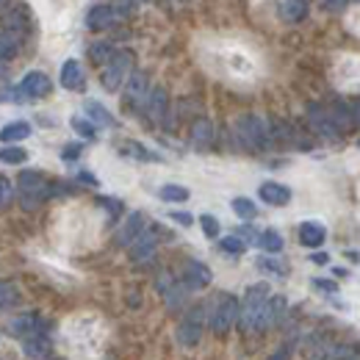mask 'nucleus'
<instances>
[{
  "instance_id": "4c0bfd02",
  "label": "nucleus",
  "mask_w": 360,
  "mask_h": 360,
  "mask_svg": "<svg viewBox=\"0 0 360 360\" xmlns=\"http://www.w3.org/2000/svg\"><path fill=\"white\" fill-rule=\"evenodd\" d=\"M11 197H14V183L6 175H0V208H6L11 202Z\"/></svg>"
},
{
  "instance_id": "49530a36",
  "label": "nucleus",
  "mask_w": 360,
  "mask_h": 360,
  "mask_svg": "<svg viewBox=\"0 0 360 360\" xmlns=\"http://www.w3.org/2000/svg\"><path fill=\"white\" fill-rule=\"evenodd\" d=\"M8 75V67H6V61H0V81Z\"/></svg>"
},
{
  "instance_id": "f8f14e48",
  "label": "nucleus",
  "mask_w": 360,
  "mask_h": 360,
  "mask_svg": "<svg viewBox=\"0 0 360 360\" xmlns=\"http://www.w3.org/2000/svg\"><path fill=\"white\" fill-rule=\"evenodd\" d=\"M158 291L164 294V300H167L169 311L183 308V302H186V285L178 283L169 271H161V274H158Z\"/></svg>"
},
{
  "instance_id": "f704fd0d",
  "label": "nucleus",
  "mask_w": 360,
  "mask_h": 360,
  "mask_svg": "<svg viewBox=\"0 0 360 360\" xmlns=\"http://www.w3.org/2000/svg\"><path fill=\"white\" fill-rule=\"evenodd\" d=\"M258 269L261 271H269L274 277H285L288 274V264H283V261H277V258H258Z\"/></svg>"
},
{
  "instance_id": "4468645a",
  "label": "nucleus",
  "mask_w": 360,
  "mask_h": 360,
  "mask_svg": "<svg viewBox=\"0 0 360 360\" xmlns=\"http://www.w3.org/2000/svg\"><path fill=\"white\" fill-rule=\"evenodd\" d=\"M144 227H147V219H144V214H141V211L128 214V219L122 222L120 233H117V244H120V247H131L136 238L144 233Z\"/></svg>"
},
{
  "instance_id": "2eb2a0df",
  "label": "nucleus",
  "mask_w": 360,
  "mask_h": 360,
  "mask_svg": "<svg viewBox=\"0 0 360 360\" xmlns=\"http://www.w3.org/2000/svg\"><path fill=\"white\" fill-rule=\"evenodd\" d=\"M8 333L22 341V338H28V335H34V333H47V324L37 314H22L8 324Z\"/></svg>"
},
{
  "instance_id": "de8ad7c7",
  "label": "nucleus",
  "mask_w": 360,
  "mask_h": 360,
  "mask_svg": "<svg viewBox=\"0 0 360 360\" xmlns=\"http://www.w3.org/2000/svg\"><path fill=\"white\" fill-rule=\"evenodd\" d=\"M117 3H128V6H136V3H144V0H117Z\"/></svg>"
},
{
  "instance_id": "f3484780",
  "label": "nucleus",
  "mask_w": 360,
  "mask_h": 360,
  "mask_svg": "<svg viewBox=\"0 0 360 360\" xmlns=\"http://www.w3.org/2000/svg\"><path fill=\"white\" fill-rule=\"evenodd\" d=\"M167 105H169L167 91L161 89V86H155V89H150V97H147V103H144V117L158 125V122H164V117H167Z\"/></svg>"
},
{
  "instance_id": "c9c22d12",
  "label": "nucleus",
  "mask_w": 360,
  "mask_h": 360,
  "mask_svg": "<svg viewBox=\"0 0 360 360\" xmlns=\"http://www.w3.org/2000/svg\"><path fill=\"white\" fill-rule=\"evenodd\" d=\"M70 125H72V131L81 136V139H94V136H97V128H94V122H91V120L72 117V120H70Z\"/></svg>"
},
{
  "instance_id": "ddd939ff",
  "label": "nucleus",
  "mask_w": 360,
  "mask_h": 360,
  "mask_svg": "<svg viewBox=\"0 0 360 360\" xmlns=\"http://www.w3.org/2000/svg\"><path fill=\"white\" fill-rule=\"evenodd\" d=\"M308 117H311V125L316 128V134L324 136V139H330V141H335L341 131H338V125H335V120H333V114L330 111H324L321 105H311L308 108Z\"/></svg>"
},
{
  "instance_id": "412c9836",
  "label": "nucleus",
  "mask_w": 360,
  "mask_h": 360,
  "mask_svg": "<svg viewBox=\"0 0 360 360\" xmlns=\"http://www.w3.org/2000/svg\"><path fill=\"white\" fill-rule=\"evenodd\" d=\"M61 86L70 91L84 89V70H81V64L75 58L64 61V67H61Z\"/></svg>"
},
{
  "instance_id": "f03ea898",
  "label": "nucleus",
  "mask_w": 360,
  "mask_h": 360,
  "mask_svg": "<svg viewBox=\"0 0 360 360\" xmlns=\"http://www.w3.org/2000/svg\"><path fill=\"white\" fill-rule=\"evenodd\" d=\"M238 311H241V302L227 294V291H219L211 305H208V327L217 333V335H227L233 330V324L238 321Z\"/></svg>"
},
{
  "instance_id": "79ce46f5",
  "label": "nucleus",
  "mask_w": 360,
  "mask_h": 360,
  "mask_svg": "<svg viewBox=\"0 0 360 360\" xmlns=\"http://www.w3.org/2000/svg\"><path fill=\"white\" fill-rule=\"evenodd\" d=\"M67 161H72V158H78L81 155V144H70V147H64V153H61Z\"/></svg>"
},
{
  "instance_id": "c85d7f7f",
  "label": "nucleus",
  "mask_w": 360,
  "mask_h": 360,
  "mask_svg": "<svg viewBox=\"0 0 360 360\" xmlns=\"http://www.w3.org/2000/svg\"><path fill=\"white\" fill-rule=\"evenodd\" d=\"M158 197L164 202H186L188 200V188L186 186H178V183H167L158 188Z\"/></svg>"
},
{
  "instance_id": "a878e982",
  "label": "nucleus",
  "mask_w": 360,
  "mask_h": 360,
  "mask_svg": "<svg viewBox=\"0 0 360 360\" xmlns=\"http://www.w3.org/2000/svg\"><path fill=\"white\" fill-rule=\"evenodd\" d=\"M28 136H31V125L22 122V120H17V122H8V125L0 131V141H3V144H14V141H22V139H28Z\"/></svg>"
},
{
  "instance_id": "bb28decb",
  "label": "nucleus",
  "mask_w": 360,
  "mask_h": 360,
  "mask_svg": "<svg viewBox=\"0 0 360 360\" xmlns=\"http://www.w3.org/2000/svg\"><path fill=\"white\" fill-rule=\"evenodd\" d=\"M120 153L122 155H128V158H136V161H158V155L155 153H150L144 144H139V141H122V147H120Z\"/></svg>"
},
{
  "instance_id": "c756f323",
  "label": "nucleus",
  "mask_w": 360,
  "mask_h": 360,
  "mask_svg": "<svg viewBox=\"0 0 360 360\" xmlns=\"http://www.w3.org/2000/svg\"><path fill=\"white\" fill-rule=\"evenodd\" d=\"M14 305H20V291H17V285L8 283V280H0V311L14 308Z\"/></svg>"
},
{
  "instance_id": "7c9ffc66",
  "label": "nucleus",
  "mask_w": 360,
  "mask_h": 360,
  "mask_svg": "<svg viewBox=\"0 0 360 360\" xmlns=\"http://www.w3.org/2000/svg\"><path fill=\"white\" fill-rule=\"evenodd\" d=\"M114 53H117V50H114V45H108V42H94V45L89 47V58L94 64H100V67H105Z\"/></svg>"
},
{
  "instance_id": "1a4fd4ad",
  "label": "nucleus",
  "mask_w": 360,
  "mask_h": 360,
  "mask_svg": "<svg viewBox=\"0 0 360 360\" xmlns=\"http://www.w3.org/2000/svg\"><path fill=\"white\" fill-rule=\"evenodd\" d=\"M155 250H158V227H144V233L128 247L134 264H147V261H153Z\"/></svg>"
},
{
  "instance_id": "dca6fc26",
  "label": "nucleus",
  "mask_w": 360,
  "mask_h": 360,
  "mask_svg": "<svg viewBox=\"0 0 360 360\" xmlns=\"http://www.w3.org/2000/svg\"><path fill=\"white\" fill-rule=\"evenodd\" d=\"M352 349L347 344H330V341H319L308 349V360H349Z\"/></svg>"
},
{
  "instance_id": "393cba45",
  "label": "nucleus",
  "mask_w": 360,
  "mask_h": 360,
  "mask_svg": "<svg viewBox=\"0 0 360 360\" xmlns=\"http://www.w3.org/2000/svg\"><path fill=\"white\" fill-rule=\"evenodd\" d=\"M285 308H288L285 297H269V302H266V316H264V324H266V330H269V327H277V324L283 321V316H285Z\"/></svg>"
},
{
  "instance_id": "cd10ccee",
  "label": "nucleus",
  "mask_w": 360,
  "mask_h": 360,
  "mask_svg": "<svg viewBox=\"0 0 360 360\" xmlns=\"http://www.w3.org/2000/svg\"><path fill=\"white\" fill-rule=\"evenodd\" d=\"M258 247L269 255H277V252H283V236L277 230H264L261 238H258Z\"/></svg>"
},
{
  "instance_id": "7ed1b4c3",
  "label": "nucleus",
  "mask_w": 360,
  "mask_h": 360,
  "mask_svg": "<svg viewBox=\"0 0 360 360\" xmlns=\"http://www.w3.org/2000/svg\"><path fill=\"white\" fill-rule=\"evenodd\" d=\"M17 188H20V205H22L25 211L39 208L47 197L53 194V183H50L42 172H37V169H31V172H28V169L20 172Z\"/></svg>"
},
{
  "instance_id": "b1692460",
  "label": "nucleus",
  "mask_w": 360,
  "mask_h": 360,
  "mask_svg": "<svg viewBox=\"0 0 360 360\" xmlns=\"http://www.w3.org/2000/svg\"><path fill=\"white\" fill-rule=\"evenodd\" d=\"M84 111H86V117H89L94 125H100V128H117V120H114L111 111H105L100 103L89 100V103L84 105Z\"/></svg>"
},
{
  "instance_id": "423d86ee",
  "label": "nucleus",
  "mask_w": 360,
  "mask_h": 360,
  "mask_svg": "<svg viewBox=\"0 0 360 360\" xmlns=\"http://www.w3.org/2000/svg\"><path fill=\"white\" fill-rule=\"evenodd\" d=\"M128 11H131L128 3H94L86 14V25L91 31H108L120 25L128 17Z\"/></svg>"
},
{
  "instance_id": "37998d69",
  "label": "nucleus",
  "mask_w": 360,
  "mask_h": 360,
  "mask_svg": "<svg viewBox=\"0 0 360 360\" xmlns=\"http://www.w3.org/2000/svg\"><path fill=\"white\" fill-rule=\"evenodd\" d=\"M324 6L333 8V11H341V8L347 6V0H324Z\"/></svg>"
},
{
  "instance_id": "9b49d317",
  "label": "nucleus",
  "mask_w": 360,
  "mask_h": 360,
  "mask_svg": "<svg viewBox=\"0 0 360 360\" xmlns=\"http://www.w3.org/2000/svg\"><path fill=\"white\" fill-rule=\"evenodd\" d=\"M50 89H53V81L47 78L42 70H31L20 81V91H22L25 100H42V97L50 94Z\"/></svg>"
},
{
  "instance_id": "ea45409f",
  "label": "nucleus",
  "mask_w": 360,
  "mask_h": 360,
  "mask_svg": "<svg viewBox=\"0 0 360 360\" xmlns=\"http://www.w3.org/2000/svg\"><path fill=\"white\" fill-rule=\"evenodd\" d=\"M314 285L319 288V291H327V294H335V291H338V285H335L333 280H321V277H316Z\"/></svg>"
},
{
  "instance_id": "a19ab883",
  "label": "nucleus",
  "mask_w": 360,
  "mask_h": 360,
  "mask_svg": "<svg viewBox=\"0 0 360 360\" xmlns=\"http://www.w3.org/2000/svg\"><path fill=\"white\" fill-rule=\"evenodd\" d=\"M169 217H172V219H175L178 225H183V227H188L191 222H194V219H191V214H183V211H172Z\"/></svg>"
},
{
  "instance_id": "58836bf2",
  "label": "nucleus",
  "mask_w": 360,
  "mask_h": 360,
  "mask_svg": "<svg viewBox=\"0 0 360 360\" xmlns=\"http://www.w3.org/2000/svg\"><path fill=\"white\" fill-rule=\"evenodd\" d=\"M236 236H238L244 244H258V238H261V233H258L255 227H250V225L238 227V230H236Z\"/></svg>"
},
{
  "instance_id": "aec40b11",
  "label": "nucleus",
  "mask_w": 360,
  "mask_h": 360,
  "mask_svg": "<svg viewBox=\"0 0 360 360\" xmlns=\"http://www.w3.org/2000/svg\"><path fill=\"white\" fill-rule=\"evenodd\" d=\"M191 144L194 147H200V150H205V147H211V141H214V125H211V120L208 117H200V120H194L191 122Z\"/></svg>"
},
{
  "instance_id": "72a5a7b5",
  "label": "nucleus",
  "mask_w": 360,
  "mask_h": 360,
  "mask_svg": "<svg viewBox=\"0 0 360 360\" xmlns=\"http://www.w3.org/2000/svg\"><path fill=\"white\" fill-rule=\"evenodd\" d=\"M219 250H222L225 255H233V258H238V255H244L247 244H244L238 236H227V238H219Z\"/></svg>"
},
{
  "instance_id": "a18cd8bd",
  "label": "nucleus",
  "mask_w": 360,
  "mask_h": 360,
  "mask_svg": "<svg viewBox=\"0 0 360 360\" xmlns=\"http://www.w3.org/2000/svg\"><path fill=\"white\" fill-rule=\"evenodd\" d=\"M269 360H288V349H277Z\"/></svg>"
},
{
  "instance_id": "9d476101",
  "label": "nucleus",
  "mask_w": 360,
  "mask_h": 360,
  "mask_svg": "<svg viewBox=\"0 0 360 360\" xmlns=\"http://www.w3.org/2000/svg\"><path fill=\"white\" fill-rule=\"evenodd\" d=\"M211 280H214V274H211V269H208L202 261H186V264H183L180 283H183L188 291H202V288L211 285Z\"/></svg>"
},
{
  "instance_id": "4be33fe9",
  "label": "nucleus",
  "mask_w": 360,
  "mask_h": 360,
  "mask_svg": "<svg viewBox=\"0 0 360 360\" xmlns=\"http://www.w3.org/2000/svg\"><path fill=\"white\" fill-rule=\"evenodd\" d=\"M324 238H327V230L319 225V222H302V225H300V244H302V247L316 250V247L324 244Z\"/></svg>"
},
{
  "instance_id": "6ab92c4d",
  "label": "nucleus",
  "mask_w": 360,
  "mask_h": 360,
  "mask_svg": "<svg viewBox=\"0 0 360 360\" xmlns=\"http://www.w3.org/2000/svg\"><path fill=\"white\" fill-rule=\"evenodd\" d=\"M277 17L283 22H302L308 17V3L305 0H277Z\"/></svg>"
},
{
  "instance_id": "20e7f679",
  "label": "nucleus",
  "mask_w": 360,
  "mask_h": 360,
  "mask_svg": "<svg viewBox=\"0 0 360 360\" xmlns=\"http://www.w3.org/2000/svg\"><path fill=\"white\" fill-rule=\"evenodd\" d=\"M236 136L247 150H266L271 144L269 125L255 114H241L236 120Z\"/></svg>"
},
{
  "instance_id": "2f4dec72",
  "label": "nucleus",
  "mask_w": 360,
  "mask_h": 360,
  "mask_svg": "<svg viewBox=\"0 0 360 360\" xmlns=\"http://www.w3.org/2000/svg\"><path fill=\"white\" fill-rule=\"evenodd\" d=\"M233 211H236V217H241V219H255V217H258L255 202L247 200V197H236V200H233Z\"/></svg>"
},
{
  "instance_id": "c03bdc74",
  "label": "nucleus",
  "mask_w": 360,
  "mask_h": 360,
  "mask_svg": "<svg viewBox=\"0 0 360 360\" xmlns=\"http://www.w3.org/2000/svg\"><path fill=\"white\" fill-rule=\"evenodd\" d=\"M327 261H330V258H327L324 252H316V255H314V264H319V266H324Z\"/></svg>"
},
{
  "instance_id": "473e14b6",
  "label": "nucleus",
  "mask_w": 360,
  "mask_h": 360,
  "mask_svg": "<svg viewBox=\"0 0 360 360\" xmlns=\"http://www.w3.org/2000/svg\"><path fill=\"white\" fill-rule=\"evenodd\" d=\"M0 161L3 164H25L28 161V153L22 147H14V144H6L0 150Z\"/></svg>"
},
{
  "instance_id": "0eeeda50",
  "label": "nucleus",
  "mask_w": 360,
  "mask_h": 360,
  "mask_svg": "<svg viewBox=\"0 0 360 360\" xmlns=\"http://www.w3.org/2000/svg\"><path fill=\"white\" fill-rule=\"evenodd\" d=\"M208 324V305H194L191 311L180 319L178 327V341L183 347H197L202 338V327Z\"/></svg>"
},
{
  "instance_id": "09e8293b",
  "label": "nucleus",
  "mask_w": 360,
  "mask_h": 360,
  "mask_svg": "<svg viewBox=\"0 0 360 360\" xmlns=\"http://www.w3.org/2000/svg\"><path fill=\"white\" fill-rule=\"evenodd\" d=\"M355 120H360V100L355 103Z\"/></svg>"
},
{
  "instance_id": "6e6552de",
  "label": "nucleus",
  "mask_w": 360,
  "mask_h": 360,
  "mask_svg": "<svg viewBox=\"0 0 360 360\" xmlns=\"http://www.w3.org/2000/svg\"><path fill=\"white\" fill-rule=\"evenodd\" d=\"M147 97H150V78H147V72L134 70L131 78L125 81V108L134 114H141Z\"/></svg>"
},
{
  "instance_id": "39448f33",
  "label": "nucleus",
  "mask_w": 360,
  "mask_h": 360,
  "mask_svg": "<svg viewBox=\"0 0 360 360\" xmlns=\"http://www.w3.org/2000/svg\"><path fill=\"white\" fill-rule=\"evenodd\" d=\"M131 72H134V53L131 50H117L111 56V61L103 67L100 84L105 91H120L125 86V81L131 78Z\"/></svg>"
},
{
  "instance_id": "f257e3e1",
  "label": "nucleus",
  "mask_w": 360,
  "mask_h": 360,
  "mask_svg": "<svg viewBox=\"0 0 360 360\" xmlns=\"http://www.w3.org/2000/svg\"><path fill=\"white\" fill-rule=\"evenodd\" d=\"M269 285L266 283H258V285H250L244 300H241V311H238V324L244 333H261L266 330L264 324V316H266V302H269Z\"/></svg>"
},
{
  "instance_id": "e433bc0d",
  "label": "nucleus",
  "mask_w": 360,
  "mask_h": 360,
  "mask_svg": "<svg viewBox=\"0 0 360 360\" xmlns=\"http://www.w3.org/2000/svg\"><path fill=\"white\" fill-rule=\"evenodd\" d=\"M200 227H202V233H205L208 238H219V222H217V217L202 214V217H200Z\"/></svg>"
},
{
  "instance_id": "5701e85b",
  "label": "nucleus",
  "mask_w": 360,
  "mask_h": 360,
  "mask_svg": "<svg viewBox=\"0 0 360 360\" xmlns=\"http://www.w3.org/2000/svg\"><path fill=\"white\" fill-rule=\"evenodd\" d=\"M22 349H25L28 358H37V360L47 358V352H50V338H47V333H34V335L22 338Z\"/></svg>"
},
{
  "instance_id": "a211bd4d",
  "label": "nucleus",
  "mask_w": 360,
  "mask_h": 360,
  "mask_svg": "<svg viewBox=\"0 0 360 360\" xmlns=\"http://www.w3.org/2000/svg\"><path fill=\"white\" fill-rule=\"evenodd\" d=\"M258 194H261V200H264L266 205H274V208H280V205H288V202H291V188H288V186H283V183H274V180L261 183Z\"/></svg>"
}]
</instances>
